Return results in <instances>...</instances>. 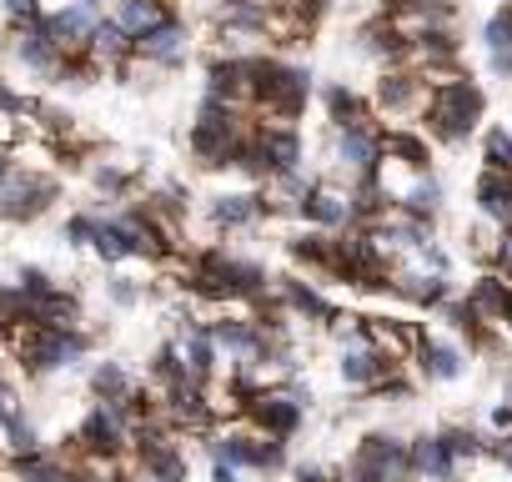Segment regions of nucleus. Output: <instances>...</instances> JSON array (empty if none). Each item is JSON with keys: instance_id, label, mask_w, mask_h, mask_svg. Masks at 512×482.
<instances>
[{"instance_id": "obj_1", "label": "nucleus", "mask_w": 512, "mask_h": 482, "mask_svg": "<svg viewBox=\"0 0 512 482\" xmlns=\"http://www.w3.org/2000/svg\"><path fill=\"white\" fill-rule=\"evenodd\" d=\"M11 352L21 362L26 377H56V372H71L86 362L91 352V337L81 327H41V322H26V327H11Z\"/></svg>"}, {"instance_id": "obj_2", "label": "nucleus", "mask_w": 512, "mask_h": 482, "mask_svg": "<svg viewBox=\"0 0 512 482\" xmlns=\"http://www.w3.org/2000/svg\"><path fill=\"white\" fill-rule=\"evenodd\" d=\"M186 287L201 292V297H216V302H256V297H267V267L211 247V252H201L191 262V282Z\"/></svg>"}, {"instance_id": "obj_3", "label": "nucleus", "mask_w": 512, "mask_h": 482, "mask_svg": "<svg viewBox=\"0 0 512 482\" xmlns=\"http://www.w3.org/2000/svg\"><path fill=\"white\" fill-rule=\"evenodd\" d=\"M251 136V126L241 121V106H226V101H201V111H196V126L186 131V151L201 161V166H231L236 161V151H241V141Z\"/></svg>"}, {"instance_id": "obj_4", "label": "nucleus", "mask_w": 512, "mask_h": 482, "mask_svg": "<svg viewBox=\"0 0 512 482\" xmlns=\"http://www.w3.org/2000/svg\"><path fill=\"white\" fill-rule=\"evenodd\" d=\"M206 452H211V462H231L236 472H282L287 467V442L256 432L251 422L206 432Z\"/></svg>"}, {"instance_id": "obj_5", "label": "nucleus", "mask_w": 512, "mask_h": 482, "mask_svg": "<svg viewBox=\"0 0 512 482\" xmlns=\"http://www.w3.org/2000/svg\"><path fill=\"white\" fill-rule=\"evenodd\" d=\"M482 121V91L467 81V76H452V81H437L432 86V101H427V131L447 146H462Z\"/></svg>"}, {"instance_id": "obj_6", "label": "nucleus", "mask_w": 512, "mask_h": 482, "mask_svg": "<svg viewBox=\"0 0 512 482\" xmlns=\"http://www.w3.org/2000/svg\"><path fill=\"white\" fill-rule=\"evenodd\" d=\"M56 196H61V186H56L51 171H41L36 161H16V171L6 176V186H0V221L31 226L56 206Z\"/></svg>"}, {"instance_id": "obj_7", "label": "nucleus", "mask_w": 512, "mask_h": 482, "mask_svg": "<svg viewBox=\"0 0 512 482\" xmlns=\"http://www.w3.org/2000/svg\"><path fill=\"white\" fill-rule=\"evenodd\" d=\"M307 407H312V392L292 377V382H282V387H262L251 402H246V422L256 427V432H267V437H297V427L307 422Z\"/></svg>"}, {"instance_id": "obj_8", "label": "nucleus", "mask_w": 512, "mask_h": 482, "mask_svg": "<svg viewBox=\"0 0 512 482\" xmlns=\"http://www.w3.org/2000/svg\"><path fill=\"white\" fill-rule=\"evenodd\" d=\"M412 477V457L407 442L392 432H367L347 462V482H407Z\"/></svg>"}, {"instance_id": "obj_9", "label": "nucleus", "mask_w": 512, "mask_h": 482, "mask_svg": "<svg viewBox=\"0 0 512 482\" xmlns=\"http://www.w3.org/2000/svg\"><path fill=\"white\" fill-rule=\"evenodd\" d=\"M131 432H136V417L126 412V402H91L81 427H76V447L81 452H111V457H126L131 452Z\"/></svg>"}, {"instance_id": "obj_10", "label": "nucleus", "mask_w": 512, "mask_h": 482, "mask_svg": "<svg viewBox=\"0 0 512 482\" xmlns=\"http://www.w3.org/2000/svg\"><path fill=\"white\" fill-rule=\"evenodd\" d=\"M332 166L347 176V186L372 181V176L382 171V131H377L372 121L337 131V136H332Z\"/></svg>"}, {"instance_id": "obj_11", "label": "nucleus", "mask_w": 512, "mask_h": 482, "mask_svg": "<svg viewBox=\"0 0 512 482\" xmlns=\"http://www.w3.org/2000/svg\"><path fill=\"white\" fill-rule=\"evenodd\" d=\"M337 372H342L347 387H357V392H377V387L397 372V362H387V357L372 347L367 322H362V332H352V337L342 342V352H337Z\"/></svg>"}, {"instance_id": "obj_12", "label": "nucleus", "mask_w": 512, "mask_h": 482, "mask_svg": "<svg viewBox=\"0 0 512 482\" xmlns=\"http://www.w3.org/2000/svg\"><path fill=\"white\" fill-rule=\"evenodd\" d=\"M297 216L312 226V231H327V236H342L357 226V206H352V186H332V181H317L307 191V201L297 206Z\"/></svg>"}, {"instance_id": "obj_13", "label": "nucleus", "mask_w": 512, "mask_h": 482, "mask_svg": "<svg viewBox=\"0 0 512 482\" xmlns=\"http://www.w3.org/2000/svg\"><path fill=\"white\" fill-rule=\"evenodd\" d=\"M96 26H101V11H91L86 0H66V6L46 11V31H51V41L61 46V56H86Z\"/></svg>"}, {"instance_id": "obj_14", "label": "nucleus", "mask_w": 512, "mask_h": 482, "mask_svg": "<svg viewBox=\"0 0 512 482\" xmlns=\"http://www.w3.org/2000/svg\"><path fill=\"white\" fill-rule=\"evenodd\" d=\"M267 216H272V206H267L262 191H216L206 201V221L216 231H251L256 221H267Z\"/></svg>"}, {"instance_id": "obj_15", "label": "nucleus", "mask_w": 512, "mask_h": 482, "mask_svg": "<svg viewBox=\"0 0 512 482\" xmlns=\"http://www.w3.org/2000/svg\"><path fill=\"white\" fill-rule=\"evenodd\" d=\"M11 56H16L31 76H61V66H66L61 46H56L51 31H46V16L31 21V26H16V31H11Z\"/></svg>"}, {"instance_id": "obj_16", "label": "nucleus", "mask_w": 512, "mask_h": 482, "mask_svg": "<svg viewBox=\"0 0 512 482\" xmlns=\"http://www.w3.org/2000/svg\"><path fill=\"white\" fill-rule=\"evenodd\" d=\"M186 56H191V31H186L181 16H171L166 26H156L151 36L136 41V56L131 61H146L156 71H176V66H186Z\"/></svg>"}, {"instance_id": "obj_17", "label": "nucleus", "mask_w": 512, "mask_h": 482, "mask_svg": "<svg viewBox=\"0 0 512 482\" xmlns=\"http://www.w3.org/2000/svg\"><path fill=\"white\" fill-rule=\"evenodd\" d=\"M392 292L407 297L412 307H427V312H442L452 302V282L437 277V272H427V267H397L392 272Z\"/></svg>"}, {"instance_id": "obj_18", "label": "nucleus", "mask_w": 512, "mask_h": 482, "mask_svg": "<svg viewBox=\"0 0 512 482\" xmlns=\"http://www.w3.org/2000/svg\"><path fill=\"white\" fill-rule=\"evenodd\" d=\"M407 457H412V477L417 482H457V472H462V462L447 452V442L437 432L412 437L407 442Z\"/></svg>"}, {"instance_id": "obj_19", "label": "nucleus", "mask_w": 512, "mask_h": 482, "mask_svg": "<svg viewBox=\"0 0 512 482\" xmlns=\"http://www.w3.org/2000/svg\"><path fill=\"white\" fill-rule=\"evenodd\" d=\"M427 101H432L427 81H417V76H407V71H387V76L377 81V106H382L387 116H412V111L427 116Z\"/></svg>"}, {"instance_id": "obj_20", "label": "nucleus", "mask_w": 512, "mask_h": 482, "mask_svg": "<svg viewBox=\"0 0 512 482\" xmlns=\"http://www.w3.org/2000/svg\"><path fill=\"white\" fill-rule=\"evenodd\" d=\"M277 302H282V312H287V317L322 322V327H332V322H337V307H332L312 282H302V277H282V282H277Z\"/></svg>"}, {"instance_id": "obj_21", "label": "nucleus", "mask_w": 512, "mask_h": 482, "mask_svg": "<svg viewBox=\"0 0 512 482\" xmlns=\"http://www.w3.org/2000/svg\"><path fill=\"white\" fill-rule=\"evenodd\" d=\"M467 302V312L492 332V327H502L507 322V307H512V282L507 277H497V272H487V277H477L472 282V292L462 297Z\"/></svg>"}, {"instance_id": "obj_22", "label": "nucleus", "mask_w": 512, "mask_h": 482, "mask_svg": "<svg viewBox=\"0 0 512 482\" xmlns=\"http://www.w3.org/2000/svg\"><path fill=\"white\" fill-rule=\"evenodd\" d=\"M412 362H417V372L427 382H457L467 372V352L452 337H422V347H417Z\"/></svg>"}, {"instance_id": "obj_23", "label": "nucleus", "mask_w": 512, "mask_h": 482, "mask_svg": "<svg viewBox=\"0 0 512 482\" xmlns=\"http://www.w3.org/2000/svg\"><path fill=\"white\" fill-rule=\"evenodd\" d=\"M96 66H111V71H126L131 66V56H136V41L116 26V16H101V26H96V36H91V51H86Z\"/></svg>"}, {"instance_id": "obj_24", "label": "nucleus", "mask_w": 512, "mask_h": 482, "mask_svg": "<svg viewBox=\"0 0 512 482\" xmlns=\"http://www.w3.org/2000/svg\"><path fill=\"white\" fill-rule=\"evenodd\" d=\"M111 16H116V26H121L131 41H141V36H151L156 26L171 21V6H166V0H121Z\"/></svg>"}, {"instance_id": "obj_25", "label": "nucleus", "mask_w": 512, "mask_h": 482, "mask_svg": "<svg viewBox=\"0 0 512 482\" xmlns=\"http://www.w3.org/2000/svg\"><path fill=\"white\" fill-rule=\"evenodd\" d=\"M477 211L507 231V226H512V176L482 171V176H477Z\"/></svg>"}, {"instance_id": "obj_26", "label": "nucleus", "mask_w": 512, "mask_h": 482, "mask_svg": "<svg viewBox=\"0 0 512 482\" xmlns=\"http://www.w3.org/2000/svg\"><path fill=\"white\" fill-rule=\"evenodd\" d=\"M136 387H141V382L126 372V362H111V357H106V362L91 367V397H96V402H131Z\"/></svg>"}, {"instance_id": "obj_27", "label": "nucleus", "mask_w": 512, "mask_h": 482, "mask_svg": "<svg viewBox=\"0 0 512 482\" xmlns=\"http://www.w3.org/2000/svg\"><path fill=\"white\" fill-rule=\"evenodd\" d=\"M322 101H327V116H332V126H337V131L372 121V116H367V101H362L352 86H327V91H322Z\"/></svg>"}, {"instance_id": "obj_28", "label": "nucleus", "mask_w": 512, "mask_h": 482, "mask_svg": "<svg viewBox=\"0 0 512 482\" xmlns=\"http://www.w3.org/2000/svg\"><path fill=\"white\" fill-rule=\"evenodd\" d=\"M482 161H487V171L512 176V131H507V126H487V136H482Z\"/></svg>"}, {"instance_id": "obj_29", "label": "nucleus", "mask_w": 512, "mask_h": 482, "mask_svg": "<svg viewBox=\"0 0 512 482\" xmlns=\"http://www.w3.org/2000/svg\"><path fill=\"white\" fill-rule=\"evenodd\" d=\"M96 231H101V211H71L66 216V226H61V236H66V247H96Z\"/></svg>"}, {"instance_id": "obj_30", "label": "nucleus", "mask_w": 512, "mask_h": 482, "mask_svg": "<svg viewBox=\"0 0 512 482\" xmlns=\"http://www.w3.org/2000/svg\"><path fill=\"white\" fill-rule=\"evenodd\" d=\"M437 437L447 442V452H452L457 462H472V457H482V452H487V442H482V432H477V427H442Z\"/></svg>"}, {"instance_id": "obj_31", "label": "nucleus", "mask_w": 512, "mask_h": 482, "mask_svg": "<svg viewBox=\"0 0 512 482\" xmlns=\"http://www.w3.org/2000/svg\"><path fill=\"white\" fill-rule=\"evenodd\" d=\"M91 186H96L106 201H126V191H131V171L106 161V166H96V171H91Z\"/></svg>"}, {"instance_id": "obj_32", "label": "nucleus", "mask_w": 512, "mask_h": 482, "mask_svg": "<svg viewBox=\"0 0 512 482\" xmlns=\"http://www.w3.org/2000/svg\"><path fill=\"white\" fill-rule=\"evenodd\" d=\"M482 41H487V56H507V51H512V6H502V11L482 26Z\"/></svg>"}, {"instance_id": "obj_33", "label": "nucleus", "mask_w": 512, "mask_h": 482, "mask_svg": "<svg viewBox=\"0 0 512 482\" xmlns=\"http://www.w3.org/2000/svg\"><path fill=\"white\" fill-rule=\"evenodd\" d=\"M106 302H111L116 312H131V307L141 302V282H131V277H111V282H106Z\"/></svg>"}, {"instance_id": "obj_34", "label": "nucleus", "mask_w": 512, "mask_h": 482, "mask_svg": "<svg viewBox=\"0 0 512 482\" xmlns=\"http://www.w3.org/2000/svg\"><path fill=\"white\" fill-rule=\"evenodd\" d=\"M46 11H41V0H6V21H11V31L16 26H31V21H41Z\"/></svg>"}, {"instance_id": "obj_35", "label": "nucleus", "mask_w": 512, "mask_h": 482, "mask_svg": "<svg viewBox=\"0 0 512 482\" xmlns=\"http://www.w3.org/2000/svg\"><path fill=\"white\" fill-rule=\"evenodd\" d=\"M0 111H6V116H31V111H36V101H26L6 76H0Z\"/></svg>"}, {"instance_id": "obj_36", "label": "nucleus", "mask_w": 512, "mask_h": 482, "mask_svg": "<svg viewBox=\"0 0 512 482\" xmlns=\"http://www.w3.org/2000/svg\"><path fill=\"white\" fill-rule=\"evenodd\" d=\"M492 262H497V277H507L512 282V226L497 236V247H492Z\"/></svg>"}, {"instance_id": "obj_37", "label": "nucleus", "mask_w": 512, "mask_h": 482, "mask_svg": "<svg viewBox=\"0 0 512 482\" xmlns=\"http://www.w3.org/2000/svg\"><path fill=\"white\" fill-rule=\"evenodd\" d=\"M211 482H241V472L231 462H211Z\"/></svg>"}, {"instance_id": "obj_38", "label": "nucleus", "mask_w": 512, "mask_h": 482, "mask_svg": "<svg viewBox=\"0 0 512 482\" xmlns=\"http://www.w3.org/2000/svg\"><path fill=\"white\" fill-rule=\"evenodd\" d=\"M11 171H16V151H11V146H0V186H6Z\"/></svg>"}, {"instance_id": "obj_39", "label": "nucleus", "mask_w": 512, "mask_h": 482, "mask_svg": "<svg viewBox=\"0 0 512 482\" xmlns=\"http://www.w3.org/2000/svg\"><path fill=\"white\" fill-rule=\"evenodd\" d=\"M86 6H91V11H101V16H111V11L121 6V0H86Z\"/></svg>"}, {"instance_id": "obj_40", "label": "nucleus", "mask_w": 512, "mask_h": 482, "mask_svg": "<svg viewBox=\"0 0 512 482\" xmlns=\"http://www.w3.org/2000/svg\"><path fill=\"white\" fill-rule=\"evenodd\" d=\"M126 482H156V477H146V472H136V467H131V477H126Z\"/></svg>"}, {"instance_id": "obj_41", "label": "nucleus", "mask_w": 512, "mask_h": 482, "mask_svg": "<svg viewBox=\"0 0 512 482\" xmlns=\"http://www.w3.org/2000/svg\"><path fill=\"white\" fill-rule=\"evenodd\" d=\"M307 6H312V11H322V6H327V0H307Z\"/></svg>"}, {"instance_id": "obj_42", "label": "nucleus", "mask_w": 512, "mask_h": 482, "mask_svg": "<svg viewBox=\"0 0 512 482\" xmlns=\"http://www.w3.org/2000/svg\"><path fill=\"white\" fill-rule=\"evenodd\" d=\"M502 327H507V332H512V307H507V322H502Z\"/></svg>"}, {"instance_id": "obj_43", "label": "nucleus", "mask_w": 512, "mask_h": 482, "mask_svg": "<svg viewBox=\"0 0 512 482\" xmlns=\"http://www.w3.org/2000/svg\"><path fill=\"white\" fill-rule=\"evenodd\" d=\"M507 402H512V377H507Z\"/></svg>"}]
</instances>
